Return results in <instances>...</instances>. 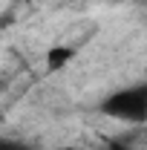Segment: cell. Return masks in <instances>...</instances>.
<instances>
[{
  "label": "cell",
  "mask_w": 147,
  "mask_h": 150,
  "mask_svg": "<svg viewBox=\"0 0 147 150\" xmlns=\"http://www.w3.org/2000/svg\"><path fill=\"white\" fill-rule=\"evenodd\" d=\"M72 58H75L72 46H52V49L46 52V69H49V72H61Z\"/></svg>",
  "instance_id": "1"
},
{
  "label": "cell",
  "mask_w": 147,
  "mask_h": 150,
  "mask_svg": "<svg viewBox=\"0 0 147 150\" xmlns=\"http://www.w3.org/2000/svg\"><path fill=\"white\" fill-rule=\"evenodd\" d=\"M55 150H78L75 144H66V147H55Z\"/></svg>",
  "instance_id": "2"
}]
</instances>
